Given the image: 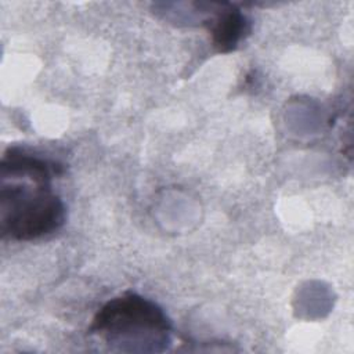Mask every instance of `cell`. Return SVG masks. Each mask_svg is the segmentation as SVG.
Listing matches in <instances>:
<instances>
[{
    "label": "cell",
    "instance_id": "obj_2",
    "mask_svg": "<svg viewBox=\"0 0 354 354\" xmlns=\"http://www.w3.org/2000/svg\"><path fill=\"white\" fill-rule=\"evenodd\" d=\"M90 332L120 351H163L171 340V325L165 311L136 293L105 303L95 314Z\"/></svg>",
    "mask_w": 354,
    "mask_h": 354
},
{
    "label": "cell",
    "instance_id": "obj_1",
    "mask_svg": "<svg viewBox=\"0 0 354 354\" xmlns=\"http://www.w3.org/2000/svg\"><path fill=\"white\" fill-rule=\"evenodd\" d=\"M58 163L11 148L1 159L0 228L4 236L32 241L59 230L65 206L51 188Z\"/></svg>",
    "mask_w": 354,
    "mask_h": 354
},
{
    "label": "cell",
    "instance_id": "obj_3",
    "mask_svg": "<svg viewBox=\"0 0 354 354\" xmlns=\"http://www.w3.org/2000/svg\"><path fill=\"white\" fill-rule=\"evenodd\" d=\"M249 32L250 22L241 10L231 4H217L216 14L210 19V33L218 51L235 50Z\"/></svg>",
    "mask_w": 354,
    "mask_h": 354
}]
</instances>
